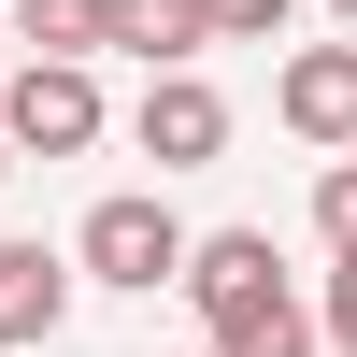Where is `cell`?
Instances as JSON below:
<instances>
[{"label":"cell","mask_w":357,"mask_h":357,"mask_svg":"<svg viewBox=\"0 0 357 357\" xmlns=\"http://www.w3.org/2000/svg\"><path fill=\"white\" fill-rule=\"evenodd\" d=\"M286 15L301 0H215V43H286Z\"/></svg>","instance_id":"8fae6325"},{"label":"cell","mask_w":357,"mask_h":357,"mask_svg":"<svg viewBox=\"0 0 357 357\" xmlns=\"http://www.w3.org/2000/svg\"><path fill=\"white\" fill-rule=\"evenodd\" d=\"M129 143H143L158 172H215V158H229V100H215V72H200V57H186V72H143Z\"/></svg>","instance_id":"277c9868"},{"label":"cell","mask_w":357,"mask_h":357,"mask_svg":"<svg viewBox=\"0 0 357 357\" xmlns=\"http://www.w3.org/2000/svg\"><path fill=\"white\" fill-rule=\"evenodd\" d=\"M0 357H15V343H0Z\"/></svg>","instance_id":"2e32d148"},{"label":"cell","mask_w":357,"mask_h":357,"mask_svg":"<svg viewBox=\"0 0 357 357\" xmlns=\"http://www.w3.org/2000/svg\"><path fill=\"white\" fill-rule=\"evenodd\" d=\"M186 357H215V343H186Z\"/></svg>","instance_id":"9a60e30c"},{"label":"cell","mask_w":357,"mask_h":357,"mask_svg":"<svg viewBox=\"0 0 357 357\" xmlns=\"http://www.w3.org/2000/svg\"><path fill=\"white\" fill-rule=\"evenodd\" d=\"M0 114H15L29 158H86V143H100V72H86V57H15V72H0Z\"/></svg>","instance_id":"3957f363"},{"label":"cell","mask_w":357,"mask_h":357,"mask_svg":"<svg viewBox=\"0 0 357 357\" xmlns=\"http://www.w3.org/2000/svg\"><path fill=\"white\" fill-rule=\"evenodd\" d=\"M186 243H200V229L172 215L158 186H114V200H86V229H72L86 286H129V301H158V286H186Z\"/></svg>","instance_id":"7a4b0ae2"},{"label":"cell","mask_w":357,"mask_h":357,"mask_svg":"<svg viewBox=\"0 0 357 357\" xmlns=\"http://www.w3.org/2000/svg\"><path fill=\"white\" fill-rule=\"evenodd\" d=\"M29 57H114V0H15Z\"/></svg>","instance_id":"ba28073f"},{"label":"cell","mask_w":357,"mask_h":357,"mask_svg":"<svg viewBox=\"0 0 357 357\" xmlns=\"http://www.w3.org/2000/svg\"><path fill=\"white\" fill-rule=\"evenodd\" d=\"M314 243H329V257L357 243V143H343V158H329V172H314Z\"/></svg>","instance_id":"9c48e42d"},{"label":"cell","mask_w":357,"mask_h":357,"mask_svg":"<svg viewBox=\"0 0 357 357\" xmlns=\"http://www.w3.org/2000/svg\"><path fill=\"white\" fill-rule=\"evenodd\" d=\"M329 15H343V29H357V0H329Z\"/></svg>","instance_id":"5bb4252c"},{"label":"cell","mask_w":357,"mask_h":357,"mask_svg":"<svg viewBox=\"0 0 357 357\" xmlns=\"http://www.w3.org/2000/svg\"><path fill=\"white\" fill-rule=\"evenodd\" d=\"M272 114L314 143V158H343V143H357V43H301L272 72Z\"/></svg>","instance_id":"5b68a950"},{"label":"cell","mask_w":357,"mask_h":357,"mask_svg":"<svg viewBox=\"0 0 357 357\" xmlns=\"http://www.w3.org/2000/svg\"><path fill=\"white\" fill-rule=\"evenodd\" d=\"M15 158H29V143H15V114H0V172H15Z\"/></svg>","instance_id":"7c38bea8"},{"label":"cell","mask_w":357,"mask_h":357,"mask_svg":"<svg viewBox=\"0 0 357 357\" xmlns=\"http://www.w3.org/2000/svg\"><path fill=\"white\" fill-rule=\"evenodd\" d=\"M72 286H86V257H57V243H0V343L43 357L57 329H72Z\"/></svg>","instance_id":"8992f818"},{"label":"cell","mask_w":357,"mask_h":357,"mask_svg":"<svg viewBox=\"0 0 357 357\" xmlns=\"http://www.w3.org/2000/svg\"><path fill=\"white\" fill-rule=\"evenodd\" d=\"M314 329H329V343H343V357H357V243H343V257H329V286H314Z\"/></svg>","instance_id":"30bf717a"},{"label":"cell","mask_w":357,"mask_h":357,"mask_svg":"<svg viewBox=\"0 0 357 357\" xmlns=\"http://www.w3.org/2000/svg\"><path fill=\"white\" fill-rule=\"evenodd\" d=\"M114 43H129L143 72H186V57L215 43V0H114Z\"/></svg>","instance_id":"52a82bcc"},{"label":"cell","mask_w":357,"mask_h":357,"mask_svg":"<svg viewBox=\"0 0 357 357\" xmlns=\"http://www.w3.org/2000/svg\"><path fill=\"white\" fill-rule=\"evenodd\" d=\"M15 57H29V43H15V15H0V72H15Z\"/></svg>","instance_id":"4fadbf2b"},{"label":"cell","mask_w":357,"mask_h":357,"mask_svg":"<svg viewBox=\"0 0 357 357\" xmlns=\"http://www.w3.org/2000/svg\"><path fill=\"white\" fill-rule=\"evenodd\" d=\"M186 301H200V343H215V357H314V343H329L314 301L286 286L272 229H200V243H186Z\"/></svg>","instance_id":"6da1fadb"}]
</instances>
